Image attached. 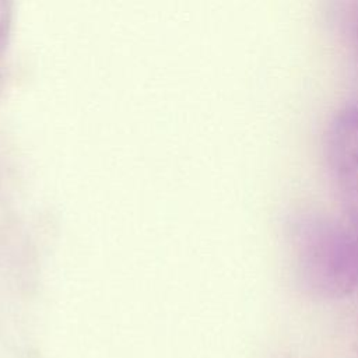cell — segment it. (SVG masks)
<instances>
[{"label": "cell", "mask_w": 358, "mask_h": 358, "mask_svg": "<svg viewBox=\"0 0 358 358\" xmlns=\"http://www.w3.org/2000/svg\"><path fill=\"white\" fill-rule=\"evenodd\" d=\"M294 245L303 280L326 296L358 287V232L351 227L308 217L295 222Z\"/></svg>", "instance_id": "1"}, {"label": "cell", "mask_w": 358, "mask_h": 358, "mask_svg": "<svg viewBox=\"0 0 358 358\" xmlns=\"http://www.w3.org/2000/svg\"><path fill=\"white\" fill-rule=\"evenodd\" d=\"M355 29H357V35H358V4H357V10H355Z\"/></svg>", "instance_id": "3"}, {"label": "cell", "mask_w": 358, "mask_h": 358, "mask_svg": "<svg viewBox=\"0 0 358 358\" xmlns=\"http://www.w3.org/2000/svg\"><path fill=\"white\" fill-rule=\"evenodd\" d=\"M327 158L347 224L358 232V105L334 116L327 133Z\"/></svg>", "instance_id": "2"}]
</instances>
